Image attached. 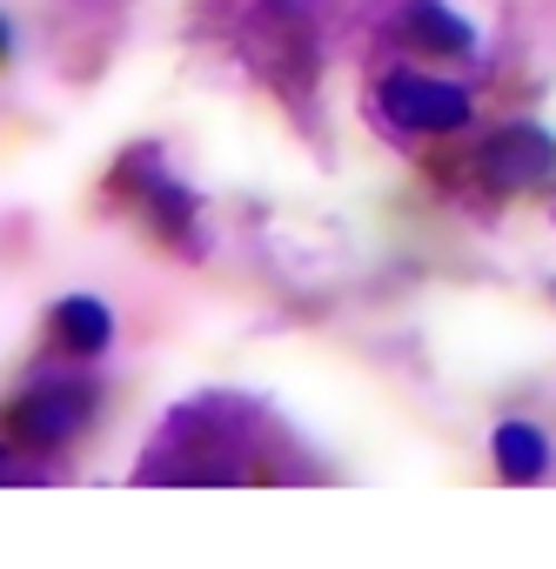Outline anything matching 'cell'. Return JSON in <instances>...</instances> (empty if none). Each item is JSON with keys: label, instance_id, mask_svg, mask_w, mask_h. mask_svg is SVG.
<instances>
[{"label": "cell", "instance_id": "cell-7", "mask_svg": "<svg viewBox=\"0 0 556 569\" xmlns=\"http://www.w3.org/2000/svg\"><path fill=\"white\" fill-rule=\"evenodd\" d=\"M489 456H496V476L523 489V482H543V469H549V436H543L536 422H503L496 442H489Z\"/></svg>", "mask_w": 556, "mask_h": 569}, {"label": "cell", "instance_id": "cell-2", "mask_svg": "<svg viewBox=\"0 0 556 569\" xmlns=\"http://www.w3.org/2000/svg\"><path fill=\"white\" fill-rule=\"evenodd\" d=\"M376 101H383V114H389L403 134H456V128H469V94H463L456 81L423 74V68H396V74L376 88Z\"/></svg>", "mask_w": 556, "mask_h": 569}, {"label": "cell", "instance_id": "cell-5", "mask_svg": "<svg viewBox=\"0 0 556 569\" xmlns=\"http://www.w3.org/2000/svg\"><path fill=\"white\" fill-rule=\"evenodd\" d=\"M403 41H409L416 54H429V61H463V54H476V28H469L456 8H443V0H409V8H403Z\"/></svg>", "mask_w": 556, "mask_h": 569}, {"label": "cell", "instance_id": "cell-6", "mask_svg": "<svg viewBox=\"0 0 556 569\" xmlns=\"http://www.w3.org/2000/svg\"><path fill=\"white\" fill-rule=\"evenodd\" d=\"M48 336H54L61 356L88 362V356H101V349L115 342V309H108L101 296H61L54 316H48Z\"/></svg>", "mask_w": 556, "mask_h": 569}, {"label": "cell", "instance_id": "cell-8", "mask_svg": "<svg viewBox=\"0 0 556 569\" xmlns=\"http://www.w3.org/2000/svg\"><path fill=\"white\" fill-rule=\"evenodd\" d=\"M0 482H41V469L14 462V456H8V442H0Z\"/></svg>", "mask_w": 556, "mask_h": 569}, {"label": "cell", "instance_id": "cell-3", "mask_svg": "<svg viewBox=\"0 0 556 569\" xmlns=\"http://www.w3.org/2000/svg\"><path fill=\"white\" fill-rule=\"evenodd\" d=\"M549 168H556V134L536 128V121H503V128L476 148V174H483L489 188H503V194L549 181Z\"/></svg>", "mask_w": 556, "mask_h": 569}, {"label": "cell", "instance_id": "cell-9", "mask_svg": "<svg viewBox=\"0 0 556 569\" xmlns=\"http://www.w3.org/2000/svg\"><path fill=\"white\" fill-rule=\"evenodd\" d=\"M14 61V34H8V21H0V68Z\"/></svg>", "mask_w": 556, "mask_h": 569}, {"label": "cell", "instance_id": "cell-4", "mask_svg": "<svg viewBox=\"0 0 556 569\" xmlns=\"http://www.w3.org/2000/svg\"><path fill=\"white\" fill-rule=\"evenodd\" d=\"M135 208H141V221H148V234H161V241H175V248H188V228L201 221V201H195V188H181L175 174H161V161L148 168V174H128L121 168V181H115Z\"/></svg>", "mask_w": 556, "mask_h": 569}, {"label": "cell", "instance_id": "cell-1", "mask_svg": "<svg viewBox=\"0 0 556 569\" xmlns=\"http://www.w3.org/2000/svg\"><path fill=\"white\" fill-rule=\"evenodd\" d=\"M95 409L101 389L88 376H41L0 409V436H8V449H68L75 436H88Z\"/></svg>", "mask_w": 556, "mask_h": 569}]
</instances>
